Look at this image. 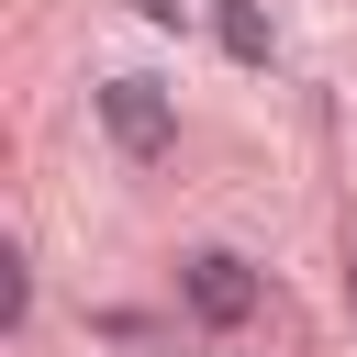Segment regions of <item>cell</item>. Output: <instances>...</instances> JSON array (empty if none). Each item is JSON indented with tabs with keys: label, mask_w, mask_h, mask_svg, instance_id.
<instances>
[{
	"label": "cell",
	"mask_w": 357,
	"mask_h": 357,
	"mask_svg": "<svg viewBox=\"0 0 357 357\" xmlns=\"http://www.w3.org/2000/svg\"><path fill=\"white\" fill-rule=\"evenodd\" d=\"M100 134H112L123 156H145V167H156V156L178 145V100H167L156 78H100Z\"/></svg>",
	"instance_id": "1"
},
{
	"label": "cell",
	"mask_w": 357,
	"mask_h": 357,
	"mask_svg": "<svg viewBox=\"0 0 357 357\" xmlns=\"http://www.w3.org/2000/svg\"><path fill=\"white\" fill-rule=\"evenodd\" d=\"M178 301H190L212 335H234V324L257 312V268H245L234 245H201V257H178Z\"/></svg>",
	"instance_id": "2"
},
{
	"label": "cell",
	"mask_w": 357,
	"mask_h": 357,
	"mask_svg": "<svg viewBox=\"0 0 357 357\" xmlns=\"http://www.w3.org/2000/svg\"><path fill=\"white\" fill-rule=\"evenodd\" d=\"M212 33H223V56L268 67V11H257V0H212Z\"/></svg>",
	"instance_id": "3"
},
{
	"label": "cell",
	"mask_w": 357,
	"mask_h": 357,
	"mask_svg": "<svg viewBox=\"0 0 357 357\" xmlns=\"http://www.w3.org/2000/svg\"><path fill=\"white\" fill-rule=\"evenodd\" d=\"M134 22H178V0H134Z\"/></svg>",
	"instance_id": "4"
}]
</instances>
